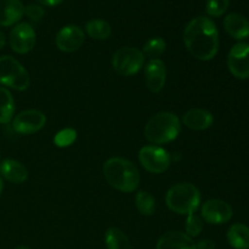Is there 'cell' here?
<instances>
[{"label":"cell","instance_id":"obj_33","mask_svg":"<svg viewBox=\"0 0 249 249\" xmlns=\"http://www.w3.org/2000/svg\"><path fill=\"white\" fill-rule=\"evenodd\" d=\"M16 249H32V248H29V247H26V246H19V247H17Z\"/></svg>","mask_w":249,"mask_h":249},{"label":"cell","instance_id":"obj_10","mask_svg":"<svg viewBox=\"0 0 249 249\" xmlns=\"http://www.w3.org/2000/svg\"><path fill=\"white\" fill-rule=\"evenodd\" d=\"M233 211L228 202L223 199H208L201 207V215L206 223L212 225L226 224L232 218Z\"/></svg>","mask_w":249,"mask_h":249},{"label":"cell","instance_id":"obj_32","mask_svg":"<svg viewBox=\"0 0 249 249\" xmlns=\"http://www.w3.org/2000/svg\"><path fill=\"white\" fill-rule=\"evenodd\" d=\"M2 189H4V184H2V179L1 177H0V196H1L2 194Z\"/></svg>","mask_w":249,"mask_h":249},{"label":"cell","instance_id":"obj_1","mask_svg":"<svg viewBox=\"0 0 249 249\" xmlns=\"http://www.w3.org/2000/svg\"><path fill=\"white\" fill-rule=\"evenodd\" d=\"M184 43L187 51L199 61H211L219 50V32L209 17L198 16L185 27Z\"/></svg>","mask_w":249,"mask_h":249},{"label":"cell","instance_id":"obj_27","mask_svg":"<svg viewBox=\"0 0 249 249\" xmlns=\"http://www.w3.org/2000/svg\"><path fill=\"white\" fill-rule=\"evenodd\" d=\"M75 138H77V131L73 129H63V130L58 131L53 141L58 147H67V146L72 145Z\"/></svg>","mask_w":249,"mask_h":249},{"label":"cell","instance_id":"obj_19","mask_svg":"<svg viewBox=\"0 0 249 249\" xmlns=\"http://www.w3.org/2000/svg\"><path fill=\"white\" fill-rule=\"evenodd\" d=\"M228 242L233 249H249V228L245 224H233L228 231Z\"/></svg>","mask_w":249,"mask_h":249},{"label":"cell","instance_id":"obj_26","mask_svg":"<svg viewBox=\"0 0 249 249\" xmlns=\"http://www.w3.org/2000/svg\"><path fill=\"white\" fill-rule=\"evenodd\" d=\"M230 0H207V14L212 17H220L229 9Z\"/></svg>","mask_w":249,"mask_h":249},{"label":"cell","instance_id":"obj_16","mask_svg":"<svg viewBox=\"0 0 249 249\" xmlns=\"http://www.w3.org/2000/svg\"><path fill=\"white\" fill-rule=\"evenodd\" d=\"M24 15L21 0H0V26L10 27L16 24Z\"/></svg>","mask_w":249,"mask_h":249},{"label":"cell","instance_id":"obj_6","mask_svg":"<svg viewBox=\"0 0 249 249\" xmlns=\"http://www.w3.org/2000/svg\"><path fill=\"white\" fill-rule=\"evenodd\" d=\"M145 63V55L141 50L131 46L119 48L112 56V67L123 77H131L140 72Z\"/></svg>","mask_w":249,"mask_h":249},{"label":"cell","instance_id":"obj_2","mask_svg":"<svg viewBox=\"0 0 249 249\" xmlns=\"http://www.w3.org/2000/svg\"><path fill=\"white\" fill-rule=\"evenodd\" d=\"M102 172L106 181L113 189L124 194L134 192L140 184V173L138 168L125 158H109L104 163Z\"/></svg>","mask_w":249,"mask_h":249},{"label":"cell","instance_id":"obj_7","mask_svg":"<svg viewBox=\"0 0 249 249\" xmlns=\"http://www.w3.org/2000/svg\"><path fill=\"white\" fill-rule=\"evenodd\" d=\"M139 160L143 169L152 174H162L167 172L172 163V157L160 146H143L139 151Z\"/></svg>","mask_w":249,"mask_h":249},{"label":"cell","instance_id":"obj_12","mask_svg":"<svg viewBox=\"0 0 249 249\" xmlns=\"http://www.w3.org/2000/svg\"><path fill=\"white\" fill-rule=\"evenodd\" d=\"M85 41V33L78 26H65L57 32L55 38L56 46L63 53H74L79 50Z\"/></svg>","mask_w":249,"mask_h":249},{"label":"cell","instance_id":"obj_29","mask_svg":"<svg viewBox=\"0 0 249 249\" xmlns=\"http://www.w3.org/2000/svg\"><path fill=\"white\" fill-rule=\"evenodd\" d=\"M196 249H215V243L212 240H202L196 243Z\"/></svg>","mask_w":249,"mask_h":249},{"label":"cell","instance_id":"obj_18","mask_svg":"<svg viewBox=\"0 0 249 249\" xmlns=\"http://www.w3.org/2000/svg\"><path fill=\"white\" fill-rule=\"evenodd\" d=\"M0 177L12 184H23L28 179V170L16 160H4L0 163Z\"/></svg>","mask_w":249,"mask_h":249},{"label":"cell","instance_id":"obj_28","mask_svg":"<svg viewBox=\"0 0 249 249\" xmlns=\"http://www.w3.org/2000/svg\"><path fill=\"white\" fill-rule=\"evenodd\" d=\"M24 15L28 17L31 21L33 22H39L45 15V10L41 5L38 4H29L27 6H24Z\"/></svg>","mask_w":249,"mask_h":249},{"label":"cell","instance_id":"obj_23","mask_svg":"<svg viewBox=\"0 0 249 249\" xmlns=\"http://www.w3.org/2000/svg\"><path fill=\"white\" fill-rule=\"evenodd\" d=\"M135 206L139 213L150 216L156 211V199L148 191H139L135 196Z\"/></svg>","mask_w":249,"mask_h":249},{"label":"cell","instance_id":"obj_17","mask_svg":"<svg viewBox=\"0 0 249 249\" xmlns=\"http://www.w3.org/2000/svg\"><path fill=\"white\" fill-rule=\"evenodd\" d=\"M224 28L229 36L236 40L249 38V19L240 14H229L224 18Z\"/></svg>","mask_w":249,"mask_h":249},{"label":"cell","instance_id":"obj_21","mask_svg":"<svg viewBox=\"0 0 249 249\" xmlns=\"http://www.w3.org/2000/svg\"><path fill=\"white\" fill-rule=\"evenodd\" d=\"M15 114V100L7 88L0 87V124H9Z\"/></svg>","mask_w":249,"mask_h":249},{"label":"cell","instance_id":"obj_20","mask_svg":"<svg viewBox=\"0 0 249 249\" xmlns=\"http://www.w3.org/2000/svg\"><path fill=\"white\" fill-rule=\"evenodd\" d=\"M85 32L88 36L96 40H106L111 36V24L101 18H92L85 24Z\"/></svg>","mask_w":249,"mask_h":249},{"label":"cell","instance_id":"obj_13","mask_svg":"<svg viewBox=\"0 0 249 249\" xmlns=\"http://www.w3.org/2000/svg\"><path fill=\"white\" fill-rule=\"evenodd\" d=\"M143 75H145L146 87L151 92L157 94L162 91L165 85V79H167V68H165L164 62L160 58L150 60L143 70Z\"/></svg>","mask_w":249,"mask_h":249},{"label":"cell","instance_id":"obj_24","mask_svg":"<svg viewBox=\"0 0 249 249\" xmlns=\"http://www.w3.org/2000/svg\"><path fill=\"white\" fill-rule=\"evenodd\" d=\"M165 48H167V44H165L164 39L160 38V36H155V38H151L150 40L146 41L142 53L147 57H151V60H155L164 53Z\"/></svg>","mask_w":249,"mask_h":249},{"label":"cell","instance_id":"obj_30","mask_svg":"<svg viewBox=\"0 0 249 249\" xmlns=\"http://www.w3.org/2000/svg\"><path fill=\"white\" fill-rule=\"evenodd\" d=\"M62 1L63 0H36V2L44 5V6H56Z\"/></svg>","mask_w":249,"mask_h":249},{"label":"cell","instance_id":"obj_22","mask_svg":"<svg viewBox=\"0 0 249 249\" xmlns=\"http://www.w3.org/2000/svg\"><path fill=\"white\" fill-rule=\"evenodd\" d=\"M105 245L107 249H131L128 236L117 228H109L105 233Z\"/></svg>","mask_w":249,"mask_h":249},{"label":"cell","instance_id":"obj_8","mask_svg":"<svg viewBox=\"0 0 249 249\" xmlns=\"http://www.w3.org/2000/svg\"><path fill=\"white\" fill-rule=\"evenodd\" d=\"M36 43V34L33 27L27 22L16 24L9 36L10 48L19 55L28 53L33 50Z\"/></svg>","mask_w":249,"mask_h":249},{"label":"cell","instance_id":"obj_25","mask_svg":"<svg viewBox=\"0 0 249 249\" xmlns=\"http://www.w3.org/2000/svg\"><path fill=\"white\" fill-rule=\"evenodd\" d=\"M203 230V223L199 216L196 214H190L187 215L186 223H185V233L191 238L197 237Z\"/></svg>","mask_w":249,"mask_h":249},{"label":"cell","instance_id":"obj_15","mask_svg":"<svg viewBox=\"0 0 249 249\" xmlns=\"http://www.w3.org/2000/svg\"><path fill=\"white\" fill-rule=\"evenodd\" d=\"M182 123L191 130H206L214 123L213 114L203 108H191L182 116Z\"/></svg>","mask_w":249,"mask_h":249},{"label":"cell","instance_id":"obj_11","mask_svg":"<svg viewBox=\"0 0 249 249\" xmlns=\"http://www.w3.org/2000/svg\"><path fill=\"white\" fill-rule=\"evenodd\" d=\"M228 67L237 79L249 78V44L238 43L231 48L228 56Z\"/></svg>","mask_w":249,"mask_h":249},{"label":"cell","instance_id":"obj_9","mask_svg":"<svg viewBox=\"0 0 249 249\" xmlns=\"http://www.w3.org/2000/svg\"><path fill=\"white\" fill-rule=\"evenodd\" d=\"M46 124V116L38 109H26L12 119V129L21 135H31L41 130Z\"/></svg>","mask_w":249,"mask_h":249},{"label":"cell","instance_id":"obj_3","mask_svg":"<svg viewBox=\"0 0 249 249\" xmlns=\"http://www.w3.org/2000/svg\"><path fill=\"white\" fill-rule=\"evenodd\" d=\"M181 131V122L175 113L160 112L155 114L145 125L146 140L155 145H164L174 141Z\"/></svg>","mask_w":249,"mask_h":249},{"label":"cell","instance_id":"obj_31","mask_svg":"<svg viewBox=\"0 0 249 249\" xmlns=\"http://www.w3.org/2000/svg\"><path fill=\"white\" fill-rule=\"evenodd\" d=\"M5 44H6V36H5V34L0 31V50L4 48Z\"/></svg>","mask_w":249,"mask_h":249},{"label":"cell","instance_id":"obj_5","mask_svg":"<svg viewBox=\"0 0 249 249\" xmlns=\"http://www.w3.org/2000/svg\"><path fill=\"white\" fill-rule=\"evenodd\" d=\"M31 78L26 68L12 56H0V85L24 91L29 88Z\"/></svg>","mask_w":249,"mask_h":249},{"label":"cell","instance_id":"obj_14","mask_svg":"<svg viewBox=\"0 0 249 249\" xmlns=\"http://www.w3.org/2000/svg\"><path fill=\"white\" fill-rule=\"evenodd\" d=\"M156 249H196V243L182 231H169L160 236Z\"/></svg>","mask_w":249,"mask_h":249},{"label":"cell","instance_id":"obj_4","mask_svg":"<svg viewBox=\"0 0 249 249\" xmlns=\"http://www.w3.org/2000/svg\"><path fill=\"white\" fill-rule=\"evenodd\" d=\"M167 207L180 215L195 214L201 206V192L191 182H179L165 195Z\"/></svg>","mask_w":249,"mask_h":249}]
</instances>
